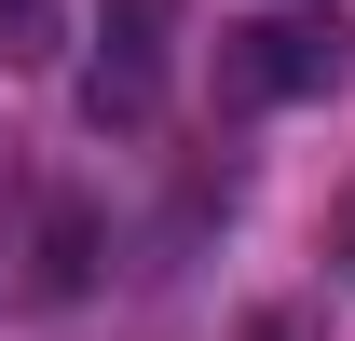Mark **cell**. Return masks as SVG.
Returning a JSON list of instances; mask_svg holds the SVG:
<instances>
[{
	"instance_id": "3957f363",
	"label": "cell",
	"mask_w": 355,
	"mask_h": 341,
	"mask_svg": "<svg viewBox=\"0 0 355 341\" xmlns=\"http://www.w3.org/2000/svg\"><path fill=\"white\" fill-rule=\"evenodd\" d=\"M96 287V205H42V300Z\"/></svg>"
},
{
	"instance_id": "5b68a950",
	"label": "cell",
	"mask_w": 355,
	"mask_h": 341,
	"mask_svg": "<svg viewBox=\"0 0 355 341\" xmlns=\"http://www.w3.org/2000/svg\"><path fill=\"white\" fill-rule=\"evenodd\" d=\"M246 341H314V328H301V314H260V328H246Z\"/></svg>"
},
{
	"instance_id": "6da1fadb",
	"label": "cell",
	"mask_w": 355,
	"mask_h": 341,
	"mask_svg": "<svg viewBox=\"0 0 355 341\" xmlns=\"http://www.w3.org/2000/svg\"><path fill=\"white\" fill-rule=\"evenodd\" d=\"M164 55H178V0H110V55H96L83 110L96 123H150L164 110Z\"/></svg>"
},
{
	"instance_id": "277c9868",
	"label": "cell",
	"mask_w": 355,
	"mask_h": 341,
	"mask_svg": "<svg viewBox=\"0 0 355 341\" xmlns=\"http://www.w3.org/2000/svg\"><path fill=\"white\" fill-rule=\"evenodd\" d=\"M0 55L42 69V55H55V0H0Z\"/></svg>"
},
{
	"instance_id": "7a4b0ae2",
	"label": "cell",
	"mask_w": 355,
	"mask_h": 341,
	"mask_svg": "<svg viewBox=\"0 0 355 341\" xmlns=\"http://www.w3.org/2000/svg\"><path fill=\"white\" fill-rule=\"evenodd\" d=\"M246 96H342L355 82V28L342 14H273V28H246Z\"/></svg>"
}]
</instances>
